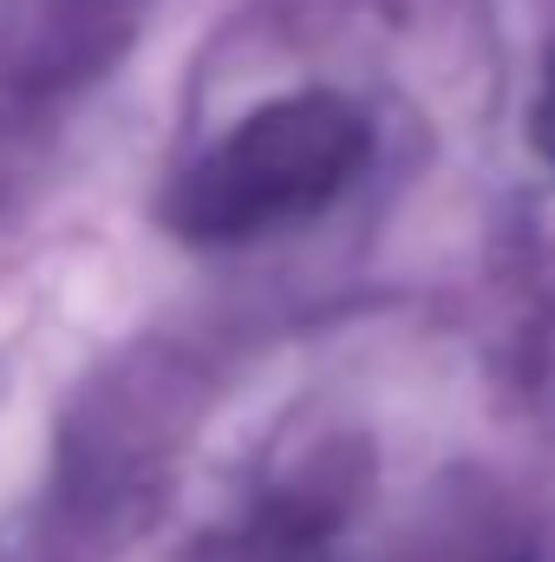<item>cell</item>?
I'll list each match as a JSON object with an SVG mask.
<instances>
[{
    "label": "cell",
    "mask_w": 555,
    "mask_h": 562,
    "mask_svg": "<svg viewBox=\"0 0 555 562\" xmlns=\"http://www.w3.org/2000/svg\"><path fill=\"white\" fill-rule=\"evenodd\" d=\"M360 157V125L340 105L301 99L249 119L236 138L223 144L183 190V216L203 236H236L256 229L262 216L320 203Z\"/></svg>",
    "instance_id": "1"
}]
</instances>
